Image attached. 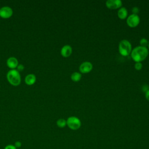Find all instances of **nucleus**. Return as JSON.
Instances as JSON below:
<instances>
[{"mask_svg":"<svg viewBox=\"0 0 149 149\" xmlns=\"http://www.w3.org/2000/svg\"><path fill=\"white\" fill-rule=\"evenodd\" d=\"M127 10L125 7H121L118 11V16L120 19H124L127 16Z\"/></svg>","mask_w":149,"mask_h":149,"instance_id":"nucleus-12","label":"nucleus"},{"mask_svg":"<svg viewBox=\"0 0 149 149\" xmlns=\"http://www.w3.org/2000/svg\"><path fill=\"white\" fill-rule=\"evenodd\" d=\"M72 53V48L69 45H65L61 49V54L63 57H68Z\"/></svg>","mask_w":149,"mask_h":149,"instance_id":"nucleus-10","label":"nucleus"},{"mask_svg":"<svg viewBox=\"0 0 149 149\" xmlns=\"http://www.w3.org/2000/svg\"><path fill=\"white\" fill-rule=\"evenodd\" d=\"M130 54L131 57L136 62H141L147 58L148 50L147 47L139 45L134 47L132 50Z\"/></svg>","mask_w":149,"mask_h":149,"instance_id":"nucleus-1","label":"nucleus"},{"mask_svg":"<svg viewBox=\"0 0 149 149\" xmlns=\"http://www.w3.org/2000/svg\"><path fill=\"white\" fill-rule=\"evenodd\" d=\"M132 11L133 12V14H136V15H137V13L139 12V9L138 7H136V6H134L132 8Z\"/></svg>","mask_w":149,"mask_h":149,"instance_id":"nucleus-19","label":"nucleus"},{"mask_svg":"<svg viewBox=\"0 0 149 149\" xmlns=\"http://www.w3.org/2000/svg\"><path fill=\"white\" fill-rule=\"evenodd\" d=\"M8 82L13 86H17L21 83V76L19 72L16 69H10L6 74Z\"/></svg>","mask_w":149,"mask_h":149,"instance_id":"nucleus-2","label":"nucleus"},{"mask_svg":"<svg viewBox=\"0 0 149 149\" xmlns=\"http://www.w3.org/2000/svg\"><path fill=\"white\" fill-rule=\"evenodd\" d=\"M6 65L10 69H15L17 68L19 62L16 58L14 56H10L6 60Z\"/></svg>","mask_w":149,"mask_h":149,"instance_id":"nucleus-9","label":"nucleus"},{"mask_svg":"<svg viewBox=\"0 0 149 149\" xmlns=\"http://www.w3.org/2000/svg\"><path fill=\"white\" fill-rule=\"evenodd\" d=\"M81 74L77 72H74L71 74L70 78L74 81H78L81 79Z\"/></svg>","mask_w":149,"mask_h":149,"instance_id":"nucleus-13","label":"nucleus"},{"mask_svg":"<svg viewBox=\"0 0 149 149\" xmlns=\"http://www.w3.org/2000/svg\"><path fill=\"white\" fill-rule=\"evenodd\" d=\"M13 9L8 6H4L0 8V17L3 19H8L13 15Z\"/></svg>","mask_w":149,"mask_h":149,"instance_id":"nucleus-6","label":"nucleus"},{"mask_svg":"<svg viewBox=\"0 0 149 149\" xmlns=\"http://www.w3.org/2000/svg\"><path fill=\"white\" fill-rule=\"evenodd\" d=\"M24 81L25 83L27 85L31 86L34 84L36 81V76L34 74L30 73L26 75V76L24 78Z\"/></svg>","mask_w":149,"mask_h":149,"instance_id":"nucleus-11","label":"nucleus"},{"mask_svg":"<svg viewBox=\"0 0 149 149\" xmlns=\"http://www.w3.org/2000/svg\"><path fill=\"white\" fill-rule=\"evenodd\" d=\"M148 47H149V41H148Z\"/></svg>","mask_w":149,"mask_h":149,"instance_id":"nucleus-22","label":"nucleus"},{"mask_svg":"<svg viewBox=\"0 0 149 149\" xmlns=\"http://www.w3.org/2000/svg\"><path fill=\"white\" fill-rule=\"evenodd\" d=\"M22 143L20 141H16L15 142V144H14V146H15V147L16 148H19L22 147Z\"/></svg>","mask_w":149,"mask_h":149,"instance_id":"nucleus-18","label":"nucleus"},{"mask_svg":"<svg viewBox=\"0 0 149 149\" xmlns=\"http://www.w3.org/2000/svg\"><path fill=\"white\" fill-rule=\"evenodd\" d=\"M93 69V64L88 61H85L80 64L79 70L83 73H86L90 72Z\"/></svg>","mask_w":149,"mask_h":149,"instance_id":"nucleus-8","label":"nucleus"},{"mask_svg":"<svg viewBox=\"0 0 149 149\" xmlns=\"http://www.w3.org/2000/svg\"><path fill=\"white\" fill-rule=\"evenodd\" d=\"M80 120L76 116H70L66 120V125L72 130H77L81 126Z\"/></svg>","mask_w":149,"mask_h":149,"instance_id":"nucleus-4","label":"nucleus"},{"mask_svg":"<svg viewBox=\"0 0 149 149\" xmlns=\"http://www.w3.org/2000/svg\"><path fill=\"white\" fill-rule=\"evenodd\" d=\"M142 67H143V65H142L141 62H136V63L134 65V68L136 70H141Z\"/></svg>","mask_w":149,"mask_h":149,"instance_id":"nucleus-16","label":"nucleus"},{"mask_svg":"<svg viewBox=\"0 0 149 149\" xmlns=\"http://www.w3.org/2000/svg\"><path fill=\"white\" fill-rule=\"evenodd\" d=\"M119 52L122 56L129 55L132 50V45L130 42L127 40H122L119 44Z\"/></svg>","mask_w":149,"mask_h":149,"instance_id":"nucleus-3","label":"nucleus"},{"mask_svg":"<svg viewBox=\"0 0 149 149\" xmlns=\"http://www.w3.org/2000/svg\"><path fill=\"white\" fill-rule=\"evenodd\" d=\"M56 125L60 128H63L66 125V120L62 118L59 119L56 121Z\"/></svg>","mask_w":149,"mask_h":149,"instance_id":"nucleus-14","label":"nucleus"},{"mask_svg":"<svg viewBox=\"0 0 149 149\" xmlns=\"http://www.w3.org/2000/svg\"><path fill=\"white\" fill-rule=\"evenodd\" d=\"M3 149H17L14 144H8L6 145Z\"/></svg>","mask_w":149,"mask_h":149,"instance_id":"nucleus-17","label":"nucleus"},{"mask_svg":"<svg viewBox=\"0 0 149 149\" xmlns=\"http://www.w3.org/2000/svg\"><path fill=\"white\" fill-rule=\"evenodd\" d=\"M105 5L109 9H115L120 8L122 5V2L120 0H107Z\"/></svg>","mask_w":149,"mask_h":149,"instance_id":"nucleus-7","label":"nucleus"},{"mask_svg":"<svg viewBox=\"0 0 149 149\" xmlns=\"http://www.w3.org/2000/svg\"><path fill=\"white\" fill-rule=\"evenodd\" d=\"M148 41L146 38H142L140 40V46L146 47L148 45Z\"/></svg>","mask_w":149,"mask_h":149,"instance_id":"nucleus-15","label":"nucleus"},{"mask_svg":"<svg viewBox=\"0 0 149 149\" xmlns=\"http://www.w3.org/2000/svg\"><path fill=\"white\" fill-rule=\"evenodd\" d=\"M127 24L131 27H136L140 23V17L136 14H131L127 17Z\"/></svg>","mask_w":149,"mask_h":149,"instance_id":"nucleus-5","label":"nucleus"},{"mask_svg":"<svg viewBox=\"0 0 149 149\" xmlns=\"http://www.w3.org/2000/svg\"><path fill=\"white\" fill-rule=\"evenodd\" d=\"M145 97L147 100L149 101V90H147L145 93Z\"/></svg>","mask_w":149,"mask_h":149,"instance_id":"nucleus-21","label":"nucleus"},{"mask_svg":"<svg viewBox=\"0 0 149 149\" xmlns=\"http://www.w3.org/2000/svg\"><path fill=\"white\" fill-rule=\"evenodd\" d=\"M17 70L19 72V71L23 70L24 68V66H23L22 64H19L18 66H17Z\"/></svg>","mask_w":149,"mask_h":149,"instance_id":"nucleus-20","label":"nucleus"}]
</instances>
